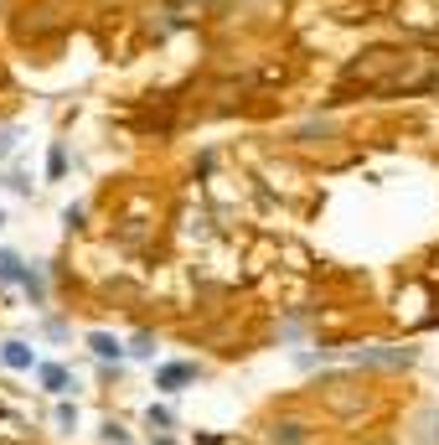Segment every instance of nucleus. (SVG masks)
Instances as JSON below:
<instances>
[{"instance_id":"1","label":"nucleus","mask_w":439,"mask_h":445,"mask_svg":"<svg viewBox=\"0 0 439 445\" xmlns=\"http://www.w3.org/2000/svg\"><path fill=\"white\" fill-rule=\"evenodd\" d=\"M347 78L372 88V94H424V88H439V68L429 57H408V52H372V57L352 62Z\"/></svg>"},{"instance_id":"2","label":"nucleus","mask_w":439,"mask_h":445,"mask_svg":"<svg viewBox=\"0 0 439 445\" xmlns=\"http://www.w3.org/2000/svg\"><path fill=\"white\" fill-rule=\"evenodd\" d=\"M0 280H16V285H26V290H42V280H36V274H26L21 259H10V254H0Z\"/></svg>"},{"instance_id":"3","label":"nucleus","mask_w":439,"mask_h":445,"mask_svg":"<svg viewBox=\"0 0 439 445\" xmlns=\"http://www.w3.org/2000/svg\"><path fill=\"white\" fill-rule=\"evenodd\" d=\"M186 378H196V368H186V362H171V368H161V388H176V383H186Z\"/></svg>"},{"instance_id":"4","label":"nucleus","mask_w":439,"mask_h":445,"mask_svg":"<svg viewBox=\"0 0 439 445\" xmlns=\"http://www.w3.org/2000/svg\"><path fill=\"white\" fill-rule=\"evenodd\" d=\"M6 362L10 368H31V352H26L21 342H6Z\"/></svg>"},{"instance_id":"5","label":"nucleus","mask_w":439,"mask_h":445,"mask_svg":"<svg viewBox=\"0 0 439 445\" xmlns=\"http://www.w3.org/2000/svg\"><path fill=\"white\" fill-rule=\"evenodd\" d=\"M42 383L52 388V394H62V388H68V373L62 368H42Z\"/></svg>"},{"instance_id":"6","label":"nucleus","mask_w":439,"mask_h":445,"mask_svg":"<svg viewBox=\"0 0 439 445\" xmlns=\"http://www.w3.org/2000/svg\"><path fill=\"white\" fill-rule=\"evenodd\" d=\"M93 352H99V358H119V342L114 337H93Z\"/></svg>"},{"instance_id":"7","label":"nucleus","mask_w":439,"mask_h":445,"mask_svg":"<svg viewBox=\"0 0 439 445\" xmlns=\"http://www.w3.org/2000/svg\"><path fill=\"white\" fill-rule=\"evenodd\" d=\"M161 445H166V440H161Z\"/></svg>"}]
</instances>
